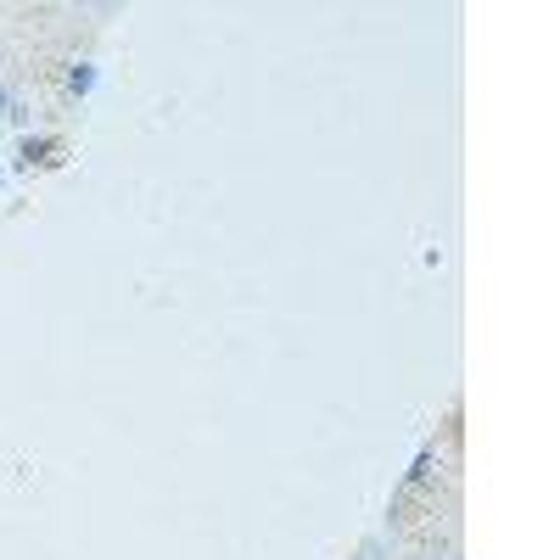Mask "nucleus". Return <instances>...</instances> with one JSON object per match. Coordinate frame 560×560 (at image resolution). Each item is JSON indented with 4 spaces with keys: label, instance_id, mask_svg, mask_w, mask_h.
Masks as SVG:
<instances>
[{
    "label": "nucleus",
    "instance_id": "nucleus-1",
    "mask_svg": "<svg viewBox=\"0 0 560 560\" xmlns=\"http://www.w3.org/2000/svg\"><path fill=\"white\" fill-rule=\"evenodd\" d=\"M62 157H68V146H62L56 135H17V157H12V163L17 168H56Z\"/></svg>",
    "mask_w": 560,
    "mask_h": 560
},
{
    "label": "nucleus",
    "instance_id": "nucleus-2",
    "mask_svg": "<svg viewBox=\"0 0 560 560\" xmlns=\"http://www.w3.org/2000/svg\"><path fill=\"white\" fill-rule=\"evenodd\" d=\"M96 79H101V68H96V62H73V68H68V79H62V90H68L73 101H84L90 90H96Z\"/></svg>",
    "mask_w": 560,
    "mask_h": 560
},
{
    "label": "nucleus",
    "instance_id": "nucleus-3",
    "mask_svg": "<svg viewBox=\"0 0 560 560\" xmlns=\"http://www.w3.org/2000/svg\"><path fill=\"white\" fill-rule=\"evenodd\" d=\"M12 107H17V90L6 79H0V118H12Z\"/></svg>",
    "mask_w": 560,
    "mask_h": 560
},
{
    "label": "nucleus",
    "instance_id": "nucleus-4",
    "mask_svg": "<svg viewBox=\"0 0 560 560\" xmlns=\"http://www.w3.org/2000/svg\"><path fill=\"white\" fill-rule=\"evenodd\" d=\"M0 185H6V174H0Z\"/></svg>",
    "mask_w": 560,
    "mask_h": 560
}]
</instances>
